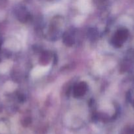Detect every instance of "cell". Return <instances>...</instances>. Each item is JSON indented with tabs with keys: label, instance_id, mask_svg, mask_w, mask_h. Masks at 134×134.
Instances as JSON below:
<instances>
[{
	"label": "cell",
	"instance_id": "1",
	"mask_svg": "<svg viewBox=\"0 0 134 134\" xmlns=\"http://www.w3.org/2000/svg\"><path fill=\"white\" fill-rule=\"evenodd\" d=\"M127 31L126 30H121L118 31L114 37V43L116 45H121L122 43L127 39Z\"/></svg>",
	"mask_w": 134,
	"mask_h": 134
},
{
	"label": "cell",
	"instance_id": "2",
	"mask_svg": "<svg viewBox=\"0 0 134 134\" xmlns=\"http://www.w3.org/2000/svg\"><path fill=\"white\" fill-rule=\"evenodd\" d=\"M85 90H86V85L81 82V83L77 85V86L75 88L74 94L76 96H81L84 94Z\"/></svg>",
	"mask_w": 134,
	"mask_h": 134
}]
</instances>
